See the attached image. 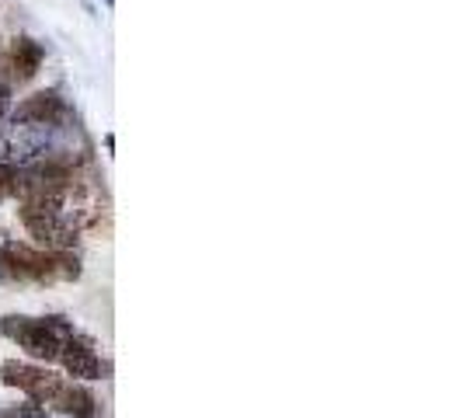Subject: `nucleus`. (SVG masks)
Segmentation results:
<instances>
[{
  "instance_id": "nucleus-1",
  "label": "nucleus",
  "mask_w": 463,
  "mask_h": 418,
  "mask_svg": "<svg viewBox=\"0 0 463 418\" xmlns=\"http://www.w3.org/2000/svg\"><path fill=\"white\" fill-rule=\"evenodd\" d=\"M80 276V258L70 248H24L11 244L0 252V279L11 282H70Z\"/></svg>"
},
{
  "instance_id": "nucleus-2",
  "label": "nucleus",
  "mask_w": 463,
  "mask_h": 418,
  "mask_svg": "<svg viewBox=\"0 0 463 418\" xmlns=\"http://www.w3.org/2000/svg\"><path fill=\"white\" fill-rule=\"evenodd\" d=\"M77 328L67 318H28V314H7L0 318V335L11 338L28 359L35 363H56L60 348Z\"/></svg>"
},
{
  "instance_id": "nucleus-3",
  "label": "nucleus",
  "mask_w": 463,
  "mask_h": 418,
  "mask_svg": "<svg viewBox=\"0 0 463 418\" xmlns=\"http://www.w3.org/2000/svg\"><path fill=\"white\" fill-rule=\"evenodd\" d=\"M0 380H4L7 387H18L32 404L46 408L49 401H52V394H56V387H60V380H63V376L49 373L46 366H35V363L7 359V363L0 366Z\"/></svg>"
},
{
  "instance_id": "nucleus-4",
  "label": "nucleus",
  "mask_w": 463,
  "mask_h": 418,
  "mask_svg": "<svg viewBox=\"0 0 463 418\" xmlns=\"http://www.w3.org/2000/svg\"><path fill=\"white\" fill-rule=\"evenodd\" d=\"M56 363H63V370H67L73 380H101V376L109 373V363L101 359L94 338L80 335V331H73L67 342H63Z\"/></svg>"
},
{
  "instance_id": "nucleus-5",
  "label": "nucleus",
  "mask_w": 463,
  "mask_h": 418,
  "mask_svg": "<svg viewBox=\"0 0 463 418\" xmlns=\"http://www.w3.org/2000/svg\"><path fill=\"white\" fill-rule=\"evenodd\" d=\"M46 408L63 418H98L101 415V401H98L84 384H77V380H60V387H56V394H52V401H49Z\"/></svg>"
},
{
  "instance_id": "nucleus-6",
  "label": "nucleus",
  "mask_w": 463,
  "mask_h": 418,
  "mask_svg": "<svg viewBox=\"0 0 463 418\" xmlns=\"http://www.w3.org/2000/svg\"><path fill=\"white\" fill-rule=\"evenodd\" d=\"M67 101L60 98V91H39L32 98H24L14 109V122H32V126H56L60 119H67Z\"/></svg>"
},
{
  "instance_id": "nucleus-7",
  "label": "nucleus",
  "mask_w": 463,
  "mask_h": 418,
  "mask_svg": "<svg viewBox=\"0 0 463 418\" xmlns=\"http://www.w3.org/2000/svg\"><path fill=\"white\" fill-rule=\"evenodd\" d=\"M43 60H46V49L39 46L32 35H18L14 43H11V52H7V70H11V81H32L39 67H43Z\"/></svg>"
},
{
  "instance_id": "nucleus-8",
  "label": "nucleus",
  "mask_w": 463,
  "mask_h": 418,
  "mask_svg": "<svg viewBox=\"0 0 463 418\" xmlns=\"http://www.w3.org/2000/svg\"><path fill=\"white\" fill-rule=\"evenodd\" d=\"M14 188H18V167H7V164H0V199L14 195Z\"/></svg>"
},
{
  "instance_id": "nucleus-9",
  "label": "nucleus",
  "mask_w": 463,
  "mask_h": 418,
  "mask_svg": "<svg viewBox=\"0 0 463 418\" xmlns=\"http://www.w3.org/2000/svg\"><path fill=\"white\" fill-rule=\"evenodd\" d=\"M11 418H49V415H46V408H39V404H35V408H22V412H11Z\"/></svg>"
},
{
  "instance_id": "nucleus-10",
  "label": "nucleus",
  "mask_w": 463,
  "mask_h": 418,
  "mask_svg": "<svg viewBox=\"0 0 463 418\" xmlns=\"http://www.w3.org/2000/svg\"><path fill=\"white\" fill-rule=\"evenodd\" d=\"M0 116H4V94H0Z\"/></svg>"
},
{
  "instance_id": "nucleus-11",
  "label": "nucleus",
  "mask_w": 463,
  "mask_h": 418,
  "mask_svg": "<svg viewBox=\"0 0 463 418\" xmlns=\"http://www.w3.org/2000/svg\"><path fill=\"white\" fill-rule=\"evenodd\" d=\"M105 4H112V0H105Z\"/></svg>"
}]
</instances>
